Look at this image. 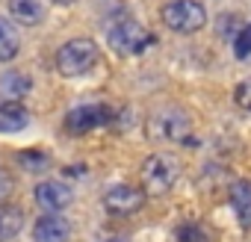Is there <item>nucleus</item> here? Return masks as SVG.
I'll list each match as a JSON object with an SVG mask.
<instances>
[{
    "mask_svg": "<svg viewBox=\"0 0 251 242\" xmlns=\"http://www.w3.org/2000/svg\"><path fill=\"white\" fill-rule=\"evenodd\" d=\"M98 45L92 39H71L56 50V68L65 77H83L98 65Z\"/></svg>",
    "mask_w": 251,
    "mask_h": 242,
    "instance_id": "f257e3e1",
    "label": "nucleus"
},
{
    "mask_svg": "<svg viewBox=\"0 0 251 242\" xmlns=\"http://www.w3.org/2000/svg\"><path fill=\"white\" fill-rule=\"evenodd\" d=\"M148 133L157 142H175V145H186V148L195 145V139H192V121L180 109H160L148 121Z\"/></svg>",
    "mask_w": 251,
    "mask_h": 242,
    "instance_id": "f03ea898",
    "label": "nucleus"
},
{
    "mask_svg": "<svg viewBox=\"0 0 251 242\" xmlns=\"http://www.w3.org/2000/svg\"><path fill=\"white\" fill-rule=\"evenodd\" d=\"M180 174V163L172 154H151L142 163V189L148 195H166Z\"/></svg>",
    "mask_w": 251,
    "mask_h": 242,
    "instance_id": "7ed1b4c3",
    "label": "nucleus"
},
{
    "mask_svg": "<svg viewBox=\"0 0 251 242\" xmlns=\"http://www.w3.org/2000/svg\"><path fill=\"white\" fill-rule=\"evenodd\" d=\"M106 42H109V48H112L115 53L136 56V53H142V50H148V48L154 45V36H151L142 24H136V21H130V18H124V21H118V24L109 27Z\"/></svg>",
    "mask_w": 251,
    "mask_h": 242,
    "instance_id": "20e7f679",
    "label": "nucleus"
},
{
    "mask_svg": "<svg viewBox=\"0 0 251 242\" xmlns=\"http://www.w3.org/2000/svg\"><path fill=\"white\" fill-rule=\"evenodd\" d=\"M163 21L175 33H198L207 24V9L198 0H172L163 6Z\"/></svg>",
    "mask_w": 251,
    "mask_h": 242,
    "instance_id": "39448f33",
    "label": "nucleus"
},
{
    "mask_svg": "<svg viewBox=\"0 0 251 242\" xmlns=\"http://www.w3.org/2000/svg\"><path fill=\"white\" fill-rule=\"evenodd\" d=\"M112 121V109L103 106V103H86V106H77L68 112L65 118V127L71 133H89V130H98L103 124Z\"/></svg>",
    "mask_w": 251,
    "mask_h": 242,
    "instance_id": "423d86ee",
    "label": "nucleus"
},
{
    "mask_svg": "<svg viewBox=\"0 0 251 242\" xmlns=\"http://www.w3.org/2000/svg\"><path fill=\"white\" fill-rule=\"evenodd\" d=\"M142 201H145V195L133 186H112L103 195V207L112 216H133V213L142 210Z\"/></svg>",
    "mask_w": 251,
    "mask_h": 242,
    "instance_id": "0eeeda50",
    "label": "nucleus"
},
{
    "mask_svg": "<svg viewBox=\"0 0 251 242\" xmlns=\"http://www.w3.org/2000/svg\"><path fill=\"white\" fill-rule=\"evenodd\" d=\"M36 204L45 213H62L71 204V189L59 180H45L36 186Z\"/></svg>",
    "mask_w": 251,
    "mask_h": 242,
    "instance_id": "6e6552de",
    "label": "nucleus"
},
{
    "mask_svg": "<svg viewBox=\"0 0 251 242\" xmlns=\"http://www.w3.org/2000/svg\"><path fill=\"white\" fill-rule=\"evenodd\" d=\"M33 239L36 242H68L71 239V224L59 213H45L33 227Z\"/></svg>",
    "mask_w": 251,
    "mask_h": 242,
    "instance_id": "1a4fd4ad",
    "label": "nucleus"
},
{
    "mask_svg": "<svg viewBox=\"0 0 251 242\" xmlns=\"http://www.w3.org/2000/svg\"><path fill=\"white\" fill-rule=\"evenodd\" d=\"M27 124H30V112L24 103H18V100L0 103V133H18Z\"/></svg>",
    "mask_w": 251,
    "mask_h": 242,
    "instance_id": "9d476101",
    "label": "nucleus"
},
{
    "mask_svg": "<svg viewBox=\"0 0 251 242\" xmlns=\"http://www.w3.org/2000/svg\"><path fill=\"white\" fill-rule=\"evenodd\" d=\"M230 207L242 227H251V180H236L230 186Z\"/></svg>",
    "mask_w": 251,
    "mask_h": 242,
    "instance_id": "9b49d317",
    "label": "nucleus"
},
{
    "mask_svg": "<svg viewBox=\"0 0 251 242\" xmlns=\"http://www.w3.org/2000/svg\"><path fill=\"white\" fill-rule=\"evenodd\" d=\"M24 227V210L18 204H6L0 201V242L15 239Z\"/></svg>",
    "mask_w": 251,
    "mask_h": 242,
    "instance_id": "f8f14e48",
    "label": "nucleus"
},
{
    "mask_svg": "<svg viewBox=\"0 0 251 242\" xmlns=\"http://www.w3.org/2000/svg\"><path fill=\"white\" fill-rule=\"evenodd\" d=\"M21 50V36L18 27L9 18H0V62H12Z\"/></svg>",
    "mask_w": 251,
    "mask_h": 242,
    "instance_id": "ddd939ff",
    "label": "nucleus"
},
{
    "mask_svg": "<svg viewBox=\"0 0 251 242\" xmlns=\"http://www.w3.org/2000/svg\"><path fill=\"white\" fill-rule=\"evenodd\" d=\"M9 12L18 24L30 27V24H39L45 18V6L42 0H9Z\"/></svg>",
    "mask_w": 251,
    "mask_h": 242,
    "instance_id": "4468645a",
    "label": "nucleus"
},
{
    "mask_svg": "<svg viewBox=\"0 0 251 242\" xmlns=\"http://www.w3.org/2000/svg\"><path fill=\"white\" fill-rule=\"evenodd\" d=\"M27 89H30V80L24 74H18V71H12V74H6L3 80H0V92H3L6 97H12V100L21 97Z\"/></svg>",
    "mask_w": 251,
    "mask_h": 242,
    "instance_id": "2eb2a0df",
    "label": "nucleus"
},
{
    "mask_svg": "<svg viewBox=\"0 0 251 242\" xmlns=\"http://www.w3.org/2000/svg\"><path fill=\"white\" fill-rule=\"evenodd\" d=\"M233 56L236 59H248L251 56V24H245L236 33V39H233Z\"/></svg>",
    "mask_w": 251,
    "mask_h": 242,
    "instance_id": "dca6fc26",
    "label": "nucleus"
},
{
    "mask_svg": "<svg viewBox=\"0 0 251 242\" xmlns=\"http://www.w3.org/2000/svg\"><path fill=\"white\" fill-rule=\"evenodd\" d=\"M177 242H210V236L201 224H180L177 227Z\"/></svg>",
    "mask_w": 251,
    "mask_h": 242,
    "instance_id": "f3484780",
    "label": "nucleus"
},
{
    "mask_svg": "<svg viewBox=\"0 0 251 242\" xmlns=\"http://www.w3.org/2000/svg\"><path fill=\"white\" fill-rule=\"evenodd\" d=\"M18 163H21L27 171H42V169H48V157H45V154H33V151L18 154Z\"/></svg>",
    "mask_w": 251,
    "mask_h": 242,
    "instance_id": "a211bd4d",
    "label": "nucleus"
},
{
    "mask_svg": "<svg viewBox=\"0 0 251 242\" xmlns=\"http://www.w3.org/2000/svg\"><path fill=\"white\" fill-rule=\"evenodd\" d=\"M233 97H236V103H239L242 109H248V112H251V77H248V80H242V83L236 86Z\"/></svg>",
    "mask_w": 251,
    "mask_h": 242,
    "instance_id": "6ab92c4d",
    "label": "nucleus"
},
{
    "mask_svg": "<svg viewBox=\"0 0 251 242\" xmlns=\"http://www.w3.org/2000/svg\"><path fill=\"white\" fill-rule=\"evenodd\" d=\"M6 189H9V180H6V174H0V198L6 195Z\"/></svg>",
    "mask_w": 251,
    "mask_h": 242,
    "instance_id": "aec40b11",
    "label": "nucleus"
},
{
    "mask_svg": "<svg viewBox=\"0 0 251 242\" xmlns=\"http://www.w3.org/2000/svg\"><path fill=\"white\" fill-rule=\"evenodd\" d=\"M53 3H59V6H68V3H77V0H53Z\"/></svg>",
    "mask_w": 251,
    "mask_h": 242,
    "instance_id": "412c9836",
    "label": "nucleus"
},
{
    "mask_svg": "<svg viewBox=\"0 0 251 242\" xmlns=\"http://www.w3.org/2000/svg\"><path fill=\"white\" fill-rule=\"evenodd\" d=\"M106 242H124V239H106Z\"/></svg>",
    "mask_w": 251,
    "mask_h": 242,
    "instance_id": "4be33fe9",
    "label": "nucleus"
}]
</instances>
